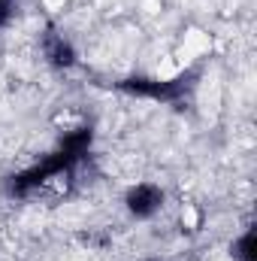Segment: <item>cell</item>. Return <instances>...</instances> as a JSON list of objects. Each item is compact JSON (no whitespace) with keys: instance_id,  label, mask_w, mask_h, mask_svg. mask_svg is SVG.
Instances as JSON below:
<instances>
[{"instance_id":"1","label":"cell","mask_w":257,"mask_h":261,"mask_svg":"<svg viewBox=\"0 0 257 261\" xmlns=\"http://www.w3.org/2000/svg\"><path fill=\"white\" fill-rule=\"evenodd\" d=\"M221 261H227V258H221Z\"/></svg>"}]
</instances>
